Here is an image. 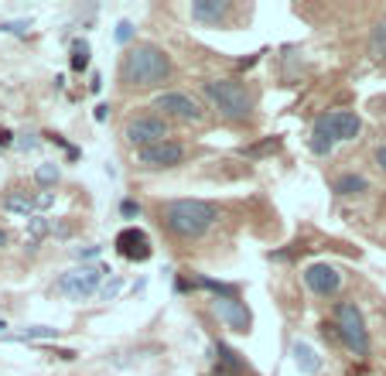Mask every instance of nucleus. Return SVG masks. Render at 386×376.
I'll use <instances>...</instances> for the list:
<instances>
[{"label": "nucleus", "instance_id": "nucleus-21", "mask_svg": "<svg viewBox=\"0 0 386 376\" xmlns=\"http://www.w3.org/2000/svg\"><path fill=\"white\" fill-rule=\"evenodd\" d=\"M38 182H41V185L58 182V168H55V164H41V168H38Z\"/></svg>", "mask_w": 386, "mask_h": 376}, {"label": "nucleus", "instance_id": "nucleus-4", "mask_svg": "<svg viewBox=\"0 0 386 376\" xmlns=\"http://www.w3.org/2000/svg\"><path fill=\"white\" fill-rule=\"evenodd\" d=\"M335 328H338V339L356 352V356H366V352H369V332H366L362 311L356 304L342 301V304L335 308Z\"/></svg>", "mask_w": 386, "mask_h": 376}, {"label": "nucleus", "instance_id": "nucleus-8", "mask_svg": "<svg viewBox=\"0 0 386 376\" xmlns=\"http://www.w3.org/2000/svg\"><path fill=\"white\" fill-rule=\"evenodd\" d=\"M185 158V147L175 144V140H164V144H154V147H140L137 161L144 168H175V164Z\"/></svg>", "mask_w": 386, "mask_h": 376}, {"label": "nucleus", "instance_id": "nucleus-12", "mask_svg": "<svg viewBox=\"0 0 386 376\" xmlns=\"http://www.w3.org/2000/svg\"><path fill=\"white\" fill-rule=\"evenodd\" d=\"M117 250H120V257H127V260H147V257H151V240H147L144 229L130 226V229H124V233L117 236Z\"/></svg>", "mask_w": 386, "mask_h": 376}, {"label": "nucleus", "instance_id": "nucleus-20", "mask_svg": "<svg viewBox=\"0 0 386 376\" xmlns=\"http://www.w3.org/2000/svg\"><path fill=\"white\" fill-rule=\"evenodd\" d=\"M219 356H222V366H226V370H243V359H239L229 346H219Z\"/></svg>", "mask_w": 386, "mask_h": 376}, {"label": "nucleus", "instance_id": "nucleus-15", "mask_svg": "<svg viewBox=\"0 0 386 376\" xmlns=\"http://www.w3.org/2000/svg\"><path fill=\"white\" fill-rule=\"evenodd\" d=\"M335 192L338 195H359V192H366V178L362 175H342L335 182Z\"/></svg>", "mask_w": 386, "mask_h": 376}, {"label": "nucleus", "instance_id": "nucleus-27", "mask_svg": "<svg viewBox=\"0 0 386 376\" xmlns=\"http://www.w3.org/2000/svg\"><path fill=\"white\" fill-rule=\"evenodd\" d=\"M0 328H7V325H4V322H0Z\"/></svg>", "mask_w": 386, "mask_h": 376}, {"label": "nucleus", "instance_id": "nucleus-17", "mask_svg": "<svg viewBox=\"0 0 386 376\" xmlns=\"http://www.w3.org/2000/svg\"><path fill=\"white\" fill-rule=\"evenodd\" d=\"M369 52L376 55V58H383L386 55V25H376L373 38H369Z\"/></svg>", "mask_w": 386, "mask_h": 376}, {"label": "nucleus", "instance_id": "nucleus-1", "mask_svg": "<svg viewBox=\"0 0 386 376\" xmlns=\"http://www.w3.org/2000/svg\"><path fill=\"white\" fill-rule=\"evenodd\" d=\"M161 219H164V226L175 236L195 240V236H202L208 226L215 222V209L208 202H202V199H175V202H168L161 209Z\"/></svg>", "mask_w": 386, "mask_h": 376}, {"label": "nucleus", "instance_id": "nucleus-13", "mask_svg": "<svg viewBox=\"0 0 386 376\" xmlns=\"http://www.w3.org/2000/svg\"><path fill=\"white\" fill-rule=\"evenodd\" d=\"M226 14H229V4L226 0H195L192 4V18L202 21V25H219Z\"/></svg>", "mask_w": 386, "mask_h": 376}, {"label": "nucleus", "instance_id": "nucleus-6", "mask_svg": "<svg viewBox=\"0 0 386 376\" xmlns=\"http://www.w3.org/2000/svg\"><path fill=\"white\" fill-rule=\"evenodd\" d=\"M168 137V123L161 116H137L127 123V140L137 144V147H154V144H164Z\"/></svg>", "mask_w": 386, "mask_h": 376}, {"label": "nucleus", "instance_id": "nucleus-7", "mask_svg": "<svg viewBox=\"0 0 386 376\" xmlns=\"http://www.w3.org/2000/svg\"><path fill=\"white\" fill-rule=\"evenodd\" d=\"M314 127H321V130H325V134L338 144V140H356L362 123H359V116H356V113L338 109V113H325V116H318V120H314Z\"/></svg>", "mask_w": 386, "mask_h": 376}, {"label": "nucleus", "instance_id": "nucleus-11", "mask_svg": "<svg viewBox=\"0 0 386 376\" xmlns=\"http://www.w3.org/2000/svg\"><path fill=\"white\" fill-rule=\"evenodd\" d=\"M215 315L229 325L232 332H250V311L239 297H215Z\"/></svg>", "mask_w": 386, "mask_h": 376}, {"label": "nucleus", "instance_id": "nucleus-2", "mask_svg": "<svg viewBox=\"0 0 386 376\" xmlns=\"http://www.w3.org/2000/svg\"><path fill=\"white\" fill-rule=\"evenodd\" d=\"M171 76V58L157 45H137L124 58V82L127 86H161Z\"/></svg>", "mask_w": 386, "mask_h": 376}, {"label": "nucleus", "instance_id": "nucleus-24", "mask_svg": "<svg viewBox=\"0 0 386 376\" xmlns=\"http://www.w3.org/2000/svg\"><path fill=\"white\" fill-rule=\"evenodd\" d=\"M376 164H380V168H383V171H386V144H383V147H380V151H376Z\"/></svg>", "mask_w": 386, "mask_h": 376}, {"label": "nucleus", "instance_id": "nucleus-16", "mask_svg": "<svg viewBox=\"0 0 386 376\" xmlns=\"http://www.w3.org/2000/svg\"><path fill=\"white\" fill-rule=\"evenodd\" d=\"M332 147H335V140H332V137L325 134L321 127H314V134H311V151L325 158V154H332Z\"/></svg>", "mask_w": 386, "mask_h": 376}, {"label": "nucleus", "instance_id": "nucleus-25", "mask_svg": "<svg viewBox=\"0 0 386 376\" xmlns=\"http://www.w3.org/2000/svg\"><path fill=\"white\" fill-rule=\"evenodd\" d=\"M0 144H4V147L11 144V134H7V130H0Z\"/></svg>", "mask_w": 386, "mask_h": 376}, {"label": "nucleus", "instance_id": "nucleus-10", "mask_svg": "<svg viewBox=\"0 0 386 376\" xmlns=\"http://www.w3.org/2000/svg\"><path fill=\"white\" fill-rule=\"evenodd\" d=\"M305 284H308L314 295H335L338 291V284H342V274L332 267V264H311L305 270Z\"/></svg>", "mask_w": 386, "mask_h": 376}, {"label": "nucleus", "instance_id": "nucleus-14", "mask_svg": "<svg viewBox=\"0 0 386 376\" xmlns=\"http://www.w3.org/2000/svg\"><path fill=\"white\" fill-rule=\"evenodd\" d=\"M294 363H298V370L305 376H311V373H318L321 370V356L311 349V346H305V342H298L294 346Z\"/></svg>", "mask_w": 386, "mask_h": 376}, {"label": "nucleus", "instance_id": "nucleus-18", "mask_svg": "<svg viewBox=\"0 0 386 376\" xmlns=\"http://www.w3.org/2000/svg\"><path fill=\"white\" fill-rule=\"evenodd\" d=\"M86 65H89V45H86V41H76V45H72V69L82 72Z\"/></svg>", "mask_w": 386, "mask_h": 376}, {"label": "nucleus", "instance_id": "nucleus-26", "mask_svg": "<svg viewBox=\"0 0 386 376\" xmlns=\"http://www.w3.org/2000/svg\"><path fill=\"white\" fill-rule=\"evenodd\" d=\"M0 246H7V233L4 229H0Z\"/></svg>", "mask_w": 386, "mask_h": 376}, {"label": "nucleus", "instance_id": "nucleus-19", "mask_svg": "<svg viewBox=\"0 0 386 376\" xmlns=\"http://www.w3.org/2000/svg\"><path fill=\"white\" fill-rule=\"evenodd\" d=\"M58 335V328H48V325H38V328H27V332H21L18 339H55Z\"/></svg>", "mask_w": 386, "mask_h": 376}, {"label": "nucleus", "instance_id": "nucleus-3", "mask_svg": "<svg viewBox=\"0 0 386 376\" xmlns=\"http://www.w3.org/2000/svg\"><path fill=\"white\" fill-rule=\"evenodd\" d=\"M202 89H206V96L212 100V107L219 109L226 120H246L250 109H253L250 96H246V89H243L239 82H232V79H208Z\"/></svg>", "mask_w": 386, "mask_h": 376}, {"label": "nucleus", "instance_id": "nucleus-9", "mask_svg": "<svg viewBox=\"0 0 386 376\" xmlns=\"http://www.w3.org/2000/svg\"><path fill=\"white\" fill-rule=\"evenodd\" d=\"M154 107L164 109V113H171V116H178V120H202L199 103H195L192 96H185V93H161L154 100Z\"/></svg>", "mask_w": 386, "mask_h": 376}, {"label": "nucleus", "instance_id": "nucleus-5", "mask_svg": "<svg viewBox=\"0 0 386 376\" xmlns=\"http://www.w3.org/2000/svg\"><path fill=\"white\" fill-rule=\"evenodd\" d=\"M100 281H103V270L100 267H76V270H69V274H62L58 288H62V295L82 301V297L100 291Z\"/></svg>", "mask_w": 386, "mask_h": 376}, {"label": "nucleus", "instance_id": "nucleus-23", "mask_svg": "<svg viewBox=\"0 0 386 376\" xmlns=\"http://www.w3.org/2000/svg\"><path fill=\"white\" fill-rule=\"evenodd\" d=\"M124 215H140V206L137 202H124Z\"/></svg>", "mask_w": 386, "mask_h": 376}, {"label": "nucleus", "instance_id": "nucleus-22", "mask_svg": "<svg viewBox=\"0 0 386 376\" xmlns=\"http://www.w3.org/2000/svg\"><path fill=\"white\" fill-rule=\"evenodd\" d=\"M130 34H133V25H130V21H120V27H117V41H130Z\"/></svg>", "mask_w": 386, "mask_h": 376}]
</instances>
